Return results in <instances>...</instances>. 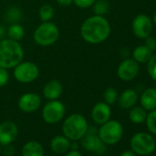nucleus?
<instances>
[{
	"mask_svg": "<svg viewBox=\"0 0 156 156\" xmlns=\"http://www.w3.org/2000/svg\"><path fill=\"white\" fill-rule=\"evenodd\" d=\"M111 27L104 16H92L87 19L80 29L84 41L90 44H99L105 41L110 35Z\"/></svg>",
	"mask_w": 156,
	"mask_h": 156,
	"instance_id": "f257e3e1",
	"label": "nucleus"
},
{
	"mask_svg": "<svg viewBox=\"0 0 156 156\" xmlns=\"http://www.w3.org/2000/svg\"><path fill=\"white\" fill-rule=\"evenodd\" d=\"M24 51L19 41L11 39L0 40V67L11 69L23 61Z\"/></svg>",
	"mask_w": 156,
	"mask_h": 156,
	"instance_id": "f03ea898",
	"label": "nucleus"
},
{
	"mask_svg": "<svg viewBox=\"0 0 156 156\" xmlns=\"http://www.w3.org/2000/svg\"><path fill=\"white\" fill-rule=\"evenodd\" d=\"M87 120L84 116L78 113L68 116L62 123L63 135L70 140H81L88 129Z\"/></svg>",
	"mask_w": 156,
	"mask_h": 156,
	"instance_id": "7ed1b4c3",
	"label": "nucleus"
},
{
	"mask_svg": "<svg viewBox=\"0 0 156 156\" xmlns=\"http://www.w3.org/2000/svg\"><path fill=\"white\" fill-rule=\"evenodd\" d=\"M60 37L58 27L51 21L42 22L39 25L33 33V39L37 45L48 47L54 44Z\"/></svg>",
	"mask_w": 156,
	"mask_h": 156,
	"instance_id": "20e7f679",
	"label": "nucleus"
},
{
	"mask_svg": "<svg viewBox=\"0 0 156 156\" xmlns=\"http://www.w3.org/2000/svg\"><path fill=\"white\" fill-rule=\"evenodd\" d=\"M154 138L146 132H137L130 140V148L138 155L146 156L152 153L155 150Z\"/></svg>",
	"mask_w": 156,
	"mask_h": 156,
	"instance_id": "39448f33",
	"label": "nucleus"
},
{
	"mask_svg": "<svg viewBox=\"0 0 156 156\" xmlns=\"http://www.w3.org/2000/svg\"><path fill=\"white\" fill-rule=\"evenodd\" d=\"M98 133L99 138L106 144L113 145L122 139L123 127L118 120L109 119L101 125Z\"/></svg>",
	"mask_w": 156,
	"mask_h": 156,
	"instance_id": "423d86ee",
	"label": "nucleus"
},
{
	"mask_svg": "<svg viewBox=\"0 0 156 156\" xmlns=\"http://www.w3.org/2000/svg\"><path fill=\"white\" fill-rule=\"evenodd\" d=\"M13 74L15 79L21 84L34 82L40 74L39 67L32 62H21L14 67Z\"/></svg>",
	"mask_w": 156,
	"mask_h": 156,
	"instance_id": "0eeeda50",
	"label": "nucleus"
},
{
	"mask_svg": "<svg viewBox=\"0 0 156 156\" xmlns=\"http://www.w3.org/2000/svg\"><path fill=\"white\" fill-rule=\"evenodd\" d=\"M65 114V106L59 100H50L42 108L41 116L48 124H55L62 120Z\"/></svg>",
	"mask_w": 156,
	"mask_h": 156,
	"instance_id": "6e6552de",
	"label": "nucleus"
},
{
	"mask_svg": "<svg viewBox=\"0 0 156 156\" xmlns=\"http://www.w3.org/2000/svg\"><path fill=\"white\" fill-rule=\"evenodd\" d=\"M98 132V129H97L95 127H88L87 132L81 139V144L87 151L103 154L107 150V146L106 143L99 138Z\"/></svg>",
	"mask_w": 156,
	"mask_h": 156,
	"instance_id": "1a4fd4ad",
	"label": "nucleus"
},
{
	"mask_svg": "<svg viewBox=\"0 0 156 156\" xmlns=\"http://www.w3.org/2000/svg\"><path fill=\"white\" fill-rule=\"evenodd\" d=\"M132 30L136 37L144 40L151 36L152 31V21L149 16L140 14L136 16L132 21Z\"/></svg>",
	"mask_w": 156,
	"mask_h": 156,
	"instance_id": "9d476101",
	"label": "nucleus"
},
{
	"mask_svg": "<svg viewBox=\"0 0 156 156\" xmlns=\"http://www.w3.org/2000/svg\"><path fill=\"white\" fill-rule=\"evenodd\" d=\"M140 70L139 63L131 58L123 60L118 67V76L123 81H130L138 75Z\"/></svg>",
	"mask_w": 156,
	"mask_h": 156,
	"instance_id": "9b49d317",
	"label": "nucleus"
},
{
	"mask_svg": "<svg viewBox=\"0 0 156 156\" xmlns=\"http://www.w3.org/2000/svg\"><path fill=\"white\" fill-rule=\"evenodd\" d=\"M41 105V98L38 94L26 93L23 94L18 102L19 108L25 113L35 112Z\"/></svg>",
	"mask_w": 156,
	"mask_h": 156,
	"instance_id": "f8f14e48",
	"label": "nucleus"
},
{
	"mask_svg": "<svg viewBox=\"0 0 156 156\" xmlns=\"http://www.w3.org/2000/svg\"><path fill=\"white\" fill-rule=\"evenodd\" d=\"M19 128L13 121H5L0 124V145L11 144L17 138Z\"/></svg>",
	"mask_w": 156,
	"mask_h": 156,
	"instance_id": "ddd939ff",
	"label": "nucleus"
},
{
	"mask_svg": "<svg viewBox=\"0 0 156 156\" xmlns=\"http://www.w3.org/2000/svg\"><path fill=\"white\" fill-rule=\"evenodd\" d=\"M91 117L95 123L98 125H102L108 120L110 119L111 117V108L108 104L106 102H98L97 103L91 111Z\"/></svg>",
	"mask_w": 156,
	"mask_h": 156,
	"instance_id": "4468645a",
	"label": "nucleus"
},
{
	"mask_svg": "<svg viewBox=\"0 0 156 156\" xmlns=\"http://www.w3.org/2000/svg\"><path fill=\"white\" fill-rule=\"evenodd\" d=\"M62 90L63 87L62 83L59 80L52 79L47 82V84L44 86L42 94L44 98H47L48 100H56L61 97Z\"/></svg>",
	"mask_w": 156,
	"mask_h": 156,
	"instance_id": "2eb2a0df",
	"label": "nucleus"
},
{
	"mask_svg": "<svg viewBox=\"0 0 156 156\" xmlns=\"http://www.w3.org/2000/svg\"><path fill=\"white\" fill-rule=\"evenodd\" d=\"M119 105L123 109H129L135 106L138 101V94L133 89H127L123 91L118 98Z\"/></svg>",
	"mask_w": 156,
	"mask_h": 156,
	"instance_id": "dca6fc26",
	"label": "nucleus"
},
{
	"mask_svg": "<svg viewBox=\"0 0 156 156\" xmlns=\"http://www.w3.org/2000/svg\"><path fill=\"white\" fill-rule=\"evenodd\" d=\"M70 147H71L70 140L67 139L64 135L55 136L51 140V149L52 150L53 152L57 154H62L67 152L71 149Z\"/></svg>",
	"mask_w": 156,
	"mask_h": 156,
	"instance_id": "f3484780",
	"label": "nucleus"
},
{
	"mask_svg": "<svg viewBox=\"0 0 156 156\" xmlns=\"http://www.w3.org/2000/svg\"><path fill=\"white\" fill-rule=\"evenodd\" d=\"M140 104L146 111H151L156 109V89H146L140 97Z\"/></svg>",
	"mask_w": 156,
	"mask_h": 156,
	"instance_id": "a211bd4d",
	"label": "nucleus"
},
{
	"mask_svg": "<svg viewBox=\"0 0 156 156\" xmlns=\"http://www.w3.org/2000/svg\"><path fill=\"white\" fill-rule=\"evenodd\" d=\"M22 156H44L43 147L36 140L28 141L22 148Z\"/></svg>",
	"mask_w": 156,
	"mask_h": 156,
	"instance_id": "6ab92c4d",
	"label": "nucleus"
},
{
	"mask_svg": "<svg viewBox=\"0 0 156 156\" xmlns=\"http://www.w3.org/2000/svg\"><path fill=\"white\" fill-rule=\"evenodd\" d=\"M132 55L133 59L138 63H147L152 56V51L150 49H148L145 45H140L134 49Z\"/></svg>",
	"mask_w": 156,
	"mask_h": 156,
	"instance_id": "aec40b11",
	"label": "nucleus"
},
{
	"mask_svg": "<svg viewBox=\"0 0 156 156\" xmlns=\"http://www.w3.org/2000/svg\"><path fill=\"white\" fill-rule=\"evenodd\" d=\"M147 117L146 110L142 107H133L131 108L129 118L131 120V122L135 124H140L145 121Z\"/></svg>",
	"mask_w": 156,
	"mask_h": 156,
	"instance_id": "412c9836",
	"label": "nucleus"
},
{
	"mask_svg": "<svg viewBox=\"0 0 156 156\" xmlns=\"http://www.w3.org/2000/svg\"><path fill=\"white\" fill-rule=\"evenodd\" d=\"M22 18V11L18 7H10L9 8L4 15V19L7 22L10 24L18 23Z\"/></svg>",
	"mask_w": 156,
	"mask_h": 156,
	"instance_id": "4be33fe9",
	"label": "nucleus"
},
{
	"mask_svg": "<svg viewBox=\"0 0 156 156\" xmlns=\"http://www.w3.org/2000/svg\"><path fill=\"white\" fill-rule=\"evenodd\" d=\"M7 34L9 36V39H11L16 41H20L24 37V34H25L24 28L19 23L10 24L7 31Z\"/></svg>",
	"mask_w": 156,
	"mask_h": 156,
	"instance_id": "5701e85b",
	"label": "nucleus"
},
{
	"mask_svg": "<svg viewBox=\"0 0 156 156\" xmlns=\"http://www.w3.org/2000/svg\"><path fill=\"white\" fill-rule=\"evenodd\" d=\"M92 7L95 15L98 16H104L109 10V3L108 0H96Z\"/></svg>",
	"mask_w": 156,
	"mask_h": 156,
	"instance_id": "b1692460",
	"label": "nucleus"
},
{
	"mask_svg": "<svg viewBox=\"0 0 156 156\" xmlns=\"http://www.w3.org/2000/svg\"><path fill=\"white\" fill-rule=\"evenodd\" d=\"M39 16L42 22L51 21V20L54 16V9H53L52 6L49 5V4H45V5L41 6L39 10Z\"/></svg>",
	"mask_w": 156,
	"mask_h": 156,
	"instance_id": "393cba45",
	"label": "nucleus"
},
{
	"mask_svg": "<svg viewBox=\"0 0 156 156\" xmlns=\"http://www.w3.org/2000/svg\"><path fill=\"white\" fill-rule=\"evenodd\" d=\"M118 92L115 88L113 87H108L104 93H103V98H104V102H106L107 104H108L109 106L114 104L117 100H118Z\"/></svg>",
	"mask_w": 156,
	"mask_h": 156,
	"instance_id": "a878e982",
	"label": "nucleus"
},
{
	"mask_svg": "<svg viewBox=\"0 0 156 156\" xmlns=\"http://www.w3.org/2000/svg\"><path fill=\"white\" fill-rule=\"evenodd\" d=\"M146 125L151 133L156 135V109L150 111L146 117Z\"/></svg>",
	"mask_w": 156,
	"mask_h": 156,
	"instance_id": "bb28decb",
	"label": "nucleus"
},
{
	"mask_svg": "<svg viewBox=\"0 0 156 156\" xmlns=\"http://www.w3.org/2000/svg\"><path fill=\"white\" fill-rule=\"evenodd\" d=\"M147 63H148L147 70H148L149 75L154 81H156V53L151 57V59L149 60Z\"/></svg>",
	"mask_w": 156,
	"mask_h": 156,
	"instance_id": "cd10ccee",
	"label": "nucleus"
},
{
	"mask_svg": "<svg viewBox=\"0 0 156 156\" xmlns=\"http://www.w3.org/2000/svg\"><path fill=\"white\" fill-rule=\"evenodd\" d=\"M95 2H96V0H73V3H74V5L77 8L82 9H86L92 7Z\"/></svg>",
	"mask_w": 156,
	"mask_h": 156,
	"instance_id": "c85d7f7f",
	"label": "nucleus"
},
{
	"mask_svg": "<svg viewBox=\"0 0 156 156\" xmlns=\"http://www.w3.org/2000/svg\"><path fill=\"white\" fill-rule=\"evenodd\" d=\"M9 81V73L8 69L0 67V87H3L8 85Z\"/></svg>",
	"mask_w": 156,
	"mask_h": 156,
	"instance_id": "c756f323",
	"label": "nucleus"
},
{
	"mask_svg": "<svg viewBox=\"0 0 156 156\" xmlns=\"http://www.w3.org/2000/svg\"><path fill=\"white\" fill-rule=\"evenodd\" d=\"M144 40H145V46L148 49H150L151 51L156 50V39L155 38H152V37L149 36Z\"/></svg>",
	"mask_w": 156,
	"mask_h": 156,
	"instance_id": "7c9ffc66",
	"label": "nucleus"
},
{
	"mask_svg": "<svg viewBox=\"0 0 156 156\" xmlns=\"http://www.w3.org/2000/svg\"><path fill=\"white\" fill-rule=\"evenodd\" d=\"M14 151H15L14 147L12 145L9 144V145H6V148L4 150V153L8 156H12L14 154Z\"/></svg>",
	"mask_w": 156,
	"mask_h": 156,
	"instance_id": "2f4dec72",
	"label": "nucleus"
},
{
	"mask_svg": "<svg viewBox=\"0 0 156 156\" xmlns=\"http://www.w3.org/2000/svg\"><path fill=\"white\" fill-rule=\"evenodd\" d=\"M56 1L62 7H68L73 3V0H56Z\"/></svg>",
	"mask_w": 156,
	"mask_h": 156,
	"instance_id": "473e14b6",
	"label": "nucleus"
},
{
	"mask_svg": "<svg viewBox=\"0 0 156 156\" xmlns=\"http://www.w3.org/2000/svg\"><path fill=\"white\" fill-rule=\"evenodd\" d=\"M65 156H82V154L78 151L77 150H69Z\"/></svg>",
	"mask_w": 156,
	"mask_h": 156,
	"instance_id": "72a5a7b5",
	"label": "nucleus"
},
{
	"mask_svg": "<svg viewBox=\"0 0 156 156\" xmlns=\"http://www.w3.org/2000/svg\"><path fill=\"white\" fill-rule=\"evenodd\" d=\"M120 156H136V153L134 151H132L131 150H128V151H125L121 153Z\"/></svg>",
	"mask_w": 156,
	"mask_h": 156,
	"instance_id": "f704fd0d",
	"label": "nucleus"
},
{
	"mask_svg": "<svg viewBox=\"0 0 156 156\" xmlns=\"http://www.w3.org/2000/svg\"><path fill=\"white\" fill-rule=\"evenodd\" d=\"M6 29L3 27V26H1L0 25V40H2V39H4V37H5V35H6Z\"/></svg>",
	"mask_w": 156,
	"mask_h": 156,
	"instance_id": "c9c22d12",
	"label": "nucleus"
},
{
	"mask_svg": "<svg viewBox=\"0 0 156 156\" xmlns=\"http://www.w3.org/2000/svg\"><path fill=\"white\" fill-rule=\"evenodd\" d=\"M152 23L156 26V11L154 12V14L152 16Z\"/></svg>",
	"mask_w": 156,
	"mask_h": 156,
	"instance_id": "e433bc0d",
	"label": "nucleus"
},
{
	"mask_svg": "<svg viewBox=\"0 0 156 156\" xmlns=\"http://www.w3.org/2000/svg\"><path fill=\"white\" fill-rule=\"evenodd\" d=\"M1 152H2V149H1V145H0V154H1Z\"/></svg>",
	"mask_w": 156,
	"mask_h": 156,
	"instance_id": "4c0bfd02",
	"label": "nucleus"
},
{
	"mask_svg": "<svg viewBox=\"0 0 156 156\" xmlns=\"http://www.w3.org/2000/svg\"><path fill=\"white\" fill-rule=\"evenodd\" d=\"M155 149H156V141H155Z\"/></svg>",
	"mask_w": 156,
	"mask_h": 156,
	"instance_id": "58836bf2",
	"label": "nucleus"
}]
</instances>
